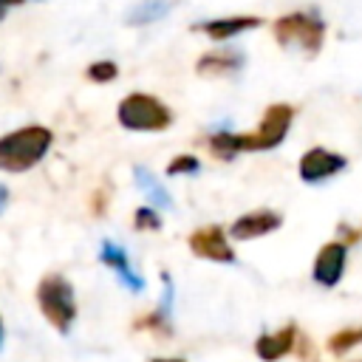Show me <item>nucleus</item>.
I'll list each match as a JSON object with an SVG mask.
<instances>
[{
    "instance_id": "9d476101",
    "label": "nucleus",
    "mask_w": 362,
    "mask_h": 362,
    "mask_svg": "<svg viewBox=\"0 0 362 362\" xmlns=\"http://www.w3.org/2000/svg\"><path fill=\"white\" fill-rule=\"evenodd\" d=\"M294 337H297V325H294V322H286V325L277 328L274 334H260L257 342H255V354H257L263 362H277V359H283V356L291 354Z\"/></svg>"
},
{
    "instance_id": "dca6fc26",
    "label": "nucleus",
    "mask_w": 362,
    "mask_h": 362,
    "mask_svg": "<svg viewBox=\"0 0 362 362\" xmlns=\"http://www.w3.org/2000/svg\"><path fill=\"white\" fill-rule=\"evenodd\" d=\"M133 328H139V331H153L156 337H170V322H167V314H164V311L144 314L141 320L133 322Z\"/></svg>"
},
{
    "instance_id": "b1692460",
    "label": "nucleus",
    "mask_w": 362,
    "mask_h": 362,
    "mask_svg": "<svg viewBox=\"0 0 362 362\" xmlns=\"http://www.w3.org/2000/svg\"><path fill=\"white\" fill-rule=\"evenodd\" d=\"M8 204V192H6V187H0V209Z\"/></svg>"
},
{
    "instance_id": "0eeeda50",
    "label": "nucleus",
    "mask_w": 362,
    "mask_h": 362,
    "mask_svg": "<svg viewBox=\"0 0 362 362\" xmlns=\"http://www.w3.org/2000/svg\"><path fill=\"white\" fill-rule=\"evenodd\" d=\"M345 156L339 153H331L325 147H311L308 153H303L300 158V178L305 184H317V181H325L331 175H337L342 167H345Z\"/></svg>"
},
{
    "instance_id": "39448f33",
    "label": "nucleus",
    "mask_w": 362,
    "mask_h": 362,
    "mask_svg": "<svg viewBox=\"0 0 362 362\" xmlns=\"http://www.w3.org/2000/svg\"><path fill=\"white\" fill-rule=\"evenodd\" d=\"M119 122L127 130H164L173 122L170 107L150 93H130L119 105Z\"/></svg>"
},
{
    "instance_id": "9b49d317",
    "label": "nucleus",
    "mask_w": 362,
    "mask_h": 362,
    "mask_svg": "<svg viewBox=\"0 0 362 362\" xmlns=\"http://www.w3.org/2000/svg\"><path fill=\"white\" fill-rule=\"evenodd\" d=\"M99 260H102L105 266H110V269L119 274V280H122L130 291H141V288H144V280L130 269V260H127V255H124V249H122L119 243L105 240V243H102V252H99Z\"/></svg>"
},
{
    "instance_id": "4be33fe9",
    "label": "nucleus",
    "mask_w": 362,
    "mask_h": 362,
    "mask_svg": "<svg viewBox=\"0 0 362 362\" xmlns=\"http://www.w3.org/2000/svg\"><path fill=\"white\" fill-rule=\"evenodd\" d=\"M337 232H339V240H342L345 246H351V243H356V240H359V229H351L348 223H339V226H337Z\"/></svg>"
},
{
    "instance_id": "f8f14e48",
    "label": "nucleus",
    "mask_w": 362,
    "mask_h": 362,
    "mask_svg": "<svg viewBox=\"0 0 362 362\" xmlns=\"http://www.w3.org/2000/svg\"><path fill=\"white\" fill-rule=\"evenodd\" d=\"M263 20L260 17H249V14H238V17H218V20H206L198 28L204 34H209L212 40H229L235 34H243L249 28H257Z\"/></svg>"
},
{
    "instance_id": "f257e3e1",
    "label": "nucleus",
    "mask_w": 362,
    "mask_h": 362,
    "mask_svg": "<svg viewBox=\"0 0 362 362\" xmlns=\"http://www.w3.org/2000/svg\"><path fill=\"white\" fill-rule=\"evenodd\" d=\"M294 119V107L286 102L269 105L263 110L260 124L252 133H212L209 136V150L218 158H232L235 153H246V150H272L277 147Z\"/></svg>"
},
{
    "instance_id": "4468645a",
    "label": "nucleus",
    "mask_w": 362,
    "mask_h": 362,
    "mask_svg": "<svg viewBox=\"0 0 362 362\" xmlns=\"http://www.w3.org/2000/svg\"><path fill=\"white\" fill-rule=\"evenodd\" d=\"M240 54H206L198 59L195 71L198 74H229V71H238L240 68Z\"/></svg>"
},
{
    "instance_id": "f03ea898",
    "label": "nucleus",
    "mask_w": 362,
    "mask_h": 362,
    "mask_svg": "<svg viewBox=\"0 0 362 362\" xmlns=\"http://www.w3.org/2000/svg\"><path fill=\"white\" fill-rule=\"evenodd\" d=\"M51 141H54L51 130L40 127V124H28V127H20L14 133L0 136V170L3 173L31 170L34 164L42 161Z\"/></svg>"
},
{
    "instance_id": "f3484780",
    "label": "nucleus",
    "mask_w": 362,
    "mask_h": 362,
    "mask_svg": "<svg viewBox=\"0 0 362 362\" xmlns=\"http://www.w3.org/2000/svg\"><path fill=\"white\" fill-rule=\"evenodd\" d=\"M167 8H170L167 0H147V3H141V6L136 8V14L130 17V23H150V20H156V17H164Z\"/></svg>"
},
{
    "instance_id": "423d86ee",
    "label": "nucleus",
    "mask_w": 362,
    "mask_h": 362,
    "mask_svg": "<svg viewBox=\"0 0 362 362\" xmlns=\"http://www.w3.org/2000/svg\"><path fill=\"white\" fill-rule=\"evenodd\" d=\"M187 246L195 257H204V260H215V263H232L235 260V252L232 246L226 243V235L221 226H201L195 229L189 238H187Z\"/></svg>"
},
{
    "instance_id": "2eb2a0df",
    "label": "nucleus",
    "mask_w": 362,
    "mask_h": 362,
    "mask_svg": "<svg viewBox=\"0 0 362 362\" xmlns=\"http://www.w3.org/2000/svg\"><path fill=\"white\" fill-rule=\"evenodd\" d=\"M362 342V328L356 325V328H342V331H337V334H331V339H328V351L331 354H345V351H351L354 345H359Z\"/></svg>"
},
{
    "instance_id": "bb28decb",
    "label": "nucleus",
    "mask_w": 362,
    "mask_h": 362,
    "mask_svg": "<svg viewBox=\"0 0 362 362\" xmlns=\"http://www.w3.org/2000/svg\"><path fill=\"white\" fill-rule=\"evenodd\" d=\"M0 342H3V320H0Z\"/></svg>"
},
{
    "instance_id": "aec40b11",
    "label": "nucleus",
    "mask_w": 362,
    "mask_h": 362,
    "mask_svg": "<svg viewBox=\"0 0 362 362\" xmlns=\"http://www.w3.org/2000/svg\"><path fill=\"white\" fill-rule=\"evenodd\" d=\"M88 76H90L93 82H110V79L116 76V65H113V62H93V65L88 68Z\"/></svg>"
},
{
    "instance_id": "7ed1b4c3",
    "label": "nucleus",
    "mask_w": 362,
    "mask_h": 362,
    "mask_svg": "<svg viewBox=\"0 0 362 362\" xmlns=\"http://www.w3.org/2000/svg\"><path fill=\"white\" fill-rule=\"evenodd\" d=\"M37 305L42 311V317L59 331L65 334L74 320H76V300H74V286L62 277V274H45L37 286Z\"/></svg>"
},
{
    "instance_id": "a211bd4d",
    "label": "nucleus",
    "mask_w": 362,
    "mask_h": 362,
    "mask_svg": "<svg viewBox=\"0 0 362 362\" xmlns=\"http://www.w3.org/2000/svg\"><path fill=\"white\" fill-rule=\"evenodd\" d=\"M133 226L136 229H161V218H158V212L153 209V206H139L136 209V215H133Z\"/></svg>"
},
{
    "instance_id": "ddd939ff",
    "label": "nucleus",
    "mask_w": 362,
    "mask_h": 362,
    "mask_svg": "<svg viewBox=\"0 0 362 362\" xmlns=\"http://www.w3.org/2000/svg\"><path fill=\"white\" fill-rule=\"evenodd\" d=\"M136 187L147 195V201L150 204H156V206H164V209H170L173 206V198H170V192L156 181V175L150 173V170H144V167H136Z\"/></svg>"
},
{
    "instance_id": "1a4fd4ad",
    "label": "nucleus",
    "mask_w": 362,
    "mask_h": 362,
    "mask_svg": "<svg viewBox=\"0 0 362 362\" xmlns=\"http://www.w3.org/2000/svg\"><path fill=\"white\" fill-rule=\"evenodd\" d=\"M283 223V215L274 212V209H255L249 215H240L232 226H229V235L235 240H255L260 235H269L274 232L277 226Z\"/></svg>"
},
{
    "instance_id": "6e6552de",
    "label": "nucleus",
    "mask_w": 362,
    "mask_h": 362,
    "mask_svg": "<svg viewBox=\"0 0 362 362\" xmlns=\"http://www.w3.org/2000/svg\"><path fill=\"white\" fill-rule=\"evenodd\" d=\"M345 257H348V246L342 240H328L320 249L317 260H314V272H311L314 280L320 286H325V288L337 286L339 277H342V272H345Z\"/></svg>"
},
{
    "instance_id": "6ab92c4d",
    "label": "nucleus",
    "mask_w": 362,
    "mask_h": 362,
    "mask_svg": "<svg viewBox=\"0 0 362 362\" xmlns=\"http://www.w3.org/2000/svg\"><path fill=\"white\" fill-rule=\"evenodd\" d=\"M201 161L195 156H175L170 164H167V173L170 175H178V173H198Z\"/></svg>"
},
{
    "instance_id": "5701e85b",
    "label": "nucleus",
    "mask_w": 362,
    "mask_h": 362,
    "mask_svg": "<svg viewBox=\"0 0 362 362\" xmlns=\"http://www.w3.org/2000/svg\"><path fill=\"white\" fill-rule=\"evenodd\" d=\"M105 201H107V192H96L93 195V215H102L105 212Z\"/></svg>"
},
{
    "instance_id": "412c9836",
    "label": "nucleus",
    "mask_w": 362,
    "mask_h": 362,
    "mask_svg": "<svg viewBox=\"0 0 362 362\" xmlns=\"http://www.w3.org/2000/svg\"><path fill=\"white\" fill-rule=\"evenodd\" d=\"M303 362H317V351L311 348V339L308 337H303L300 331H297V337H294V348H291Z\"/></svg>"
},
{
    "instance_id": "a878e982",
    "label": "nucleus",
    "mask_w": 362,
    "mask_h": 362,
    "mask_svg": "<svg viewBox=\"0 0 362 362\" xmlns=\"http://www.w3.org/2000/svg\"><path fill=\"white\" fill-rule=\"evenodd\" d=\"M150 362H184V359H150Z\"/></svg>"
},
{
    "instance_id": "393cba45",
    "label": "nucleus",
    "mask_w": 362,
    "mask_h": 362,
    "mask_svg": "<svg viewBox=\"0 0 362 362\" xmlns=\"http://www.w3.org/2000/svg\"><path fill=\"white\" fill-rule=\"evenodd\" d=\"M8 3H20V0H0V11H3V8L8 6Z\"/></svg>"
},
{
    "instance_id": "20e7f679",
    "label": "nucleus",
    "mask_w": 362,
    "mask_h": 362,
    "mask_svg": "<svg viewBox=\"0 0 362 362\" xmlns=\"http://www.w3.org/2000/svg\"><path fill=\"white\" fill-rule=\"evenodd\" d=\"M272 31L283 48H300L305 54H317L322 48L325 23L314 11H291V14L277 17Z\"/></svg>"
}]
</instances>
